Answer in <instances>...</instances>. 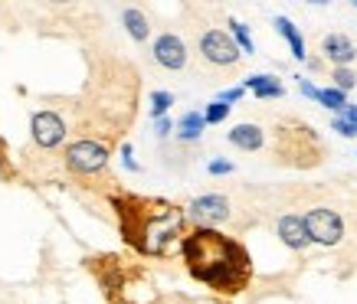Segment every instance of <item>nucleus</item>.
I'll list each match as a JSON object with an SVG mask.
<instances>
[{"mask_svg":"<svg viewBox=\"0 0 357 304\" xmlns=\"http://www.w3.org/2000/svg\"><path fill=\"white\" fill-rule=\"evenodd\" d=\"M184 262L197 282L213 288L220 294H236L249 285L252 265L249 252L236 239H229L217 229H194L181 239Z\"/></svg>","mask_w":357,"mask_h":304,"instance_id":"obj_1","label":"nucleus"},{"mask_svg":"<svg viewBox=\"0 0 357 304\" xmlns=\"http://www.w3.org/2000/svg\"><path fill=\"white\" fill-rule=\"evenodd\" d=\"M119 219L121 236L144 255H164L174 242L181 239L184 229V209L164 203V200H138V196H121Z\"/></svg>","mask_w":357,"mask_h":304,"instance_id":"obj_2","label":"nucleus"},{"mask_svg":"<svg viewBox=\"0 0 357 304\" xmlns=\"http://www.w3.org/2000/svg\"><path fill=\"white\" fill-rule=\"evenodd\" d=\"M109 147L96 138H82V141H73L66 147V167L79 177H92L98 170H105L109 167Z\"/></svg>","mask_w":357,"mask_h":304,"instance_id":"obj_3","label":"nucleus"},{"mask_svg":"<svg viewBox=\"0 0 357 304\" xmlns=\"http://www.w3.org/2000/svg\"><path fill=\"white\" fill-rule=\"evenodd\" d=\"M302 223H305L308 239L318 242V246H337L341 236H344V223H341V216H337L335 209H328V207L308 209V213L302 216Z\"/></svg>","mask_w":357,"mask_h":304,"instance_id":"obj_4","label":"nucleus"},{"mask_svg":"<svg viewBox=\"0 0 357 304\" xmlns=\"http://www.w3.org/2000/svg\"><path fill=\"white\" fill-rule=\"evenodd\" d=\"M184 216L190 219L197 229H213L229 219V200L220 193H204V196H197V200H190V207H187Z\"/></svg>","mask_w":357,"mask_h":304,"instance_id":"obj_5","label":"nucleus"},{"mask_svg":"<svg viewBox=\"0 0 357 304\" xmlns=\"http://www.w3.org/2000/svg\"><path fill=\"white\" fill-rule=\"evenodd\" d=\"M30 134H33V141L40 144L43 151H53V147H59V144L66 141V121L59 111H36L30 118Z\"/></svg>","mask_w":357,"mask_h":304,"instance_id":"obj_6","label":"nucleus"},{"mask_svg":"<svg viewBox=\"0 0 357 304\" xmlns=\"http://www.w3.org/2000/svg\"><path fill=\"white\" fill-rule=\"evenodd\" d=\"M200 56L210 65H236L239 63V49L233 43V36L227 30H206L200 36Z\"/></svg>","mask_w":357,"mask_h":304,"instance_id":"obj_7","label":"nucleus"},{"mask_svg":"<svg viewBox=\"0 0 357 304\" xmlns=\"http://www.w3.org/2000/svg\"><path fill=\"white\" fill-rule=\"evenodd\" d=\"M151 56L161 69H171V72H181V69L187 65V59H190L187 43L177 36V33H161V36H154Z\"/></svg>","mask_w":357,"mask_h":304,"instance_id":"obj_8","label":"nucleus"},{"mask_svg":"<svg viewBox=\"0 0 357 304\" xmlns=\"http://www.w3.org/2000/svg\"><path fill=\"white\" fill-rule=\"evenodd\" d=\"M321 53H325V59L335 63V69H351V63L357 59L354 43L347 40L344 33H328L321 40Z\"/></svg>","mask_w":357,"mask_h":304,"instance_id":"obj_9","label":"nucleus"},{"mask_svg":"<svg viewBox=\"0 0 357 304\" xmlns=\"http://www.w3.org/2000/svg\"><path fill=\"white\" fill-rule=\"evenodd\" d=\"M275 232H279V239L289 246V249L302 252L312 246V239H308V232H305V223L298 213H285V216L279 219V226H275Z\"/></svg>","mask_w":357,"mask_h":304,"instance_id":"obj_10","label":"nucleus"},{"mask_svg":"<svg viewBox=\"0 0 357 304\" xmlns=\"http://www.w3.org/2000/svg\"><path fill=\"white\" fill-rule=\"evenodd\" d=\"M227 141L233 144V147H239V151H259L262 144H266V134H262L259 125L243 121V125H236V128L227 134Z\"/></svg>","mask_w":357,"mask_h":304,"instance_id":"obj_11","label":"nucleus"},{"mask_svg":"<svg viewBox=\"0 0 357 304\" xmlns=\"http://www.w3.org/2000/svg\"><path fill=\"white\" fill-rule=\"evenodd\" d=\"M243 92H252L256 98H282L285 88L275 76H266V72H256V76L243 79Z\"/></svg>","mask_w":357,"mask_h":304,"instance_id":"obj_12","label":"nucleus"},{"mask_svg":"<svg viewBox=\"0 0 357 304\" xmlns=\"http://www.w3.org/2000/svg\"><path fill=\"white\" fill-rule=\"evenodd\" d=\"M121 23H125V30L135 43H144V40H151V20L144 17V10L138 7H125L121 10Z\"/></svg>","mask_w":357,"mask_h":304,"instance_id":"obj_13","label":"nucleus"},{"mask_svg":"<svg viewBox=\"0 0 357 304\" xmlns=\"http://www.w3.org/2000/svg\"><path fill=\"white\" fill-rule=\"evenodd\" d=\"M206 121H204V111H187L184 118L174 125V134L181 138V141H200V134H204Z\"/></svg>","mask_w":357,"mask_h":304,"instance_id":"obj_14","label":"nucleus"},{"mask_svg":"<svg viewBox=\"0 0 357 304\" xmlns=\"http://www.w3.org/2000/svg\"><path fill=\"white\" fill-rule=\"evenodd\" d=\"M275 30H279V36L285 40V43L292 46V56L295 59H305V40H302V33H298V26H295L289 17H275Z\"/></svg>","mask_w":357,"mask_h":304,"instance_id":"obj_15","label":"nucleus"},{"mask_svg":"<svg viewBox=\"0 0 357 304\" xmlns=\"http://www.w3.org/2000/svg\"><path fill=\"white\" fill-rule=\"evenodd\" d=\"M229 36H233V43H236L239 53H246V56L256 53V43H252V36H249L246 23H239V20H233V17H229Z\"/></svg>","mask_w":357,"mask_h":304,"instance_id":"obj_16","label":"nucleus"},{"mask_svg":"<svg viewBox=\"0 0 357 304\" xmlns=\"http://www.w3.org/2000/svg\"><path fill=\"white\" fill-rule=\"evenodd\" d=\"M174 105V95L171 92H164V88H158V92H151V118H167V111H171Z\"/></svg>","mask_w":357,"mask_h":304,"instance_id":"obj_17","label":"nucleus"},{"mask_svg":"<svg viewBox=\"0 0 357 304\" xmlns=\"http://www.w3.org/2000/svg\"><path fill=\"white\" fill-rule=\"evenodd\" d=\"M318 102L331 111H341L347 105V95L344 92H337V88H318Z\"/></svg>","mask_w":357,"mask_h":304,"instance_id":"obj_18","label":"nucleus"},{"mask_svg":"<svg viewBox=\"0 0 357 304\" xmlns=\"http://www.w3.org/2000/svg\"><path fill=\"white\" fill-rule=\"evenodd\" d=\"M229 109H233V105H223V102H210V105H206V111H204V121H206V125H223V121L229 118Z\"/></svg>","mask_w":357,"mask_h":304,"instance_id":"obj_19","label":"nucleus"},{"mask_svg":"<svg viewBox=\"0 0 357 304\" xmlns=\"http://www.w3.org/2000/svg\"><path fill=\"white\" fill-rule=\"evenodd\" d=\"M331 79H335V88H337V92H344V95L357 86L354 69H335V72H331Z\"/></svg>","mask_w":357,"mask_h":304,"instance_id":"obj_20","label":"nucleus"},{"mask_svg":"<svg viewBox=\"0 0 357 304\" xmlns=\"http://www.w3.org/2000/svg\"><path fill=\"white\" fill-rule=\"evenodd\" d=\"M206 170H210L213 177H227V174H233V163L223 161V157H213V161L206 163Z\"/></svg>","mask_w":357,"mask_h":304,"instance_id":"obj_21","label":"nucleus"},{"mask_svg":"<svg viewBox=\"0 0 357 304\" xmlns=\"http://www.w3.org/2000/svg\"><path fill=\"white\" fill-rule=\"evenodd\" d=\"M121 163L128 167L131 174H138V170H141V163L135 161V151H131V144H121Z\"/></svg>","mask_w":357,"mask_h":304,"instance_id":"obj_22","label":"nucleus"},{"mask_svg":"<svg viewBox=\"0 0 357 304\" xmlns=\"http://www.w3.org/2000/svg\"><path fill=\"white\" fill-rule=\"evenodd\" d=\"M337 121H344L347 128L357 131V105H344V109L337 111Z\"/></svg>","mask_w":357,"mask_h":304,"instance_id":"obj_23","label":"nucleus"},{"mask_svg":"<svg viewBox=\"0 0 357 304\" xmlns=\"http://www.w3.org/2000/svg\"><path fill=\"white\" fill-rule=\"evenodd\" d=\"M243 95H246V92H243V86H233V88H223L217 102H223V105H233V102H239Z\"/></svg>","mask_w":357,"mask_h":304,"instance_id":"obj_24","label":"nucleus"},{"mask_svg":"<svg viewBox=\"0 0 357 304\" xmlns=\"http://www.w3.org/2000/svg\"><path fill=\"white\" fill-rule=\"evenodd\" d=\"M171 131H174V121L171 118H158V121H154V134H158V138H167Z\"/></svg>","mask_w":357,"mask_h":304,"instance_id":"obj_25","label":"nucleus"},{"mask_svg":"<svg viewBox=\"0 0 357 304\" xmlns=\"http://www.w3.org/2000/svg\"><path fill=\"white\" fill-rule=\"evenodd\" d=\"M298 92H302L305 98H312V102H318V88L308 82V79H298Z\"/></svg>","mask_w":357,"mask_h":304,"instance_id":"obj_26","label":"nucleus"}]
</instances>
